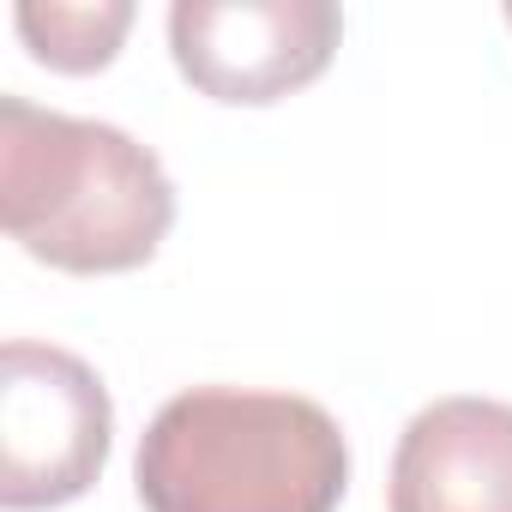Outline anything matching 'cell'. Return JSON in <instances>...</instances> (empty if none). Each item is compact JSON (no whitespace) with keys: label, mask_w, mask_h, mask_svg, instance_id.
Segmentation results:
<instances>
[{"label":"cell","mask_w":512,"mask_h":512,"mask_svg":"<svg viewBox=\"0 0 512 512\" xmlns=\"http://www.w3.org/2000/svg\"><path fill=\"white\" fill-rule=\"evenodd\" d=\"M344 37L332 0H175L169 55L211 103H278L314 85Z\"/></svg>","instance_id":"cell-4"},{"label":"cell","mask_w":512,"mask_h":512,"mask_svg":"<svg viewBox=\"0 0 512 512\" xmlns=\"http://www.w3.org/2000/svg\"><path fill=\"white\" fill-rule=\"evenodd\" d=\"M133 488L145 512H338L350 446L302 392L193 386L139 434Z\"/></svg>","instance_id":"cell-2"},{"label":"cell","mask_w":512,"mask_h":512,"mask_svg":"<svg viewBox=\"0 0 512 512\" xmlns=\"http://www.w3.org/2000/svg\"><path fill=\"white\" fill-rule=\"evenodd\" d=\"M392 512H512V404L434 398L392 452Z\"/></svg>","instance_id":"cell-5"},{"label":"cell","mask_w":512,"mask_h":512,"mask_svg":"<svg viewBox=\"0 0 512 512\" xmlns=\"http://www.w3.org/2000/svg\"><path fill=\"white\" fill-rule=\"evenodd\" d=\"M506 25H512V0H506Z\"/></svg>","instance_id":"cell-7"},{"label":"cell","mask_w":512,"mask_h":512,"mask_svg":"<svg viewBox=\"0 0 512 512\" xmlns=\"http://www.w3.org/2000/svg\"><path fill=\"white\" fill-rule=\"evenodd\" d=\"M0 223L55 272H133L175 223V181L109 121L0 97Z\"/></svg>","instance_id":"cell-1"},{"label":"cell","mask_w":512,"mask_h":512,"mask_svg":"<svg viewBox=\"0 0 512 512\" xmlns=\"http://www.w3.org/2000/svg\"><path fill=\"white\" fill-rule=\"evenodd\" d=\"M115 404L97 368L61 344L0 350V506L43 512L79 500L109 464Z\"/></svg>","instance_id":"cell-3"},{"label":"cell","mask_w":512,"mask_h":512,"mask_svg":"<svg viewBox=\"0 0 512 512\" xmlns=\"http://www.w3.org/2000/svg\"><path fill=\"white\" fill-rule=\"evenodd\" d=\"M25 49L55 73H97L121 55V37L133 31V0H25L19 7Z\"/></svg>","instance_id":"cell-6"}]
</instances>
